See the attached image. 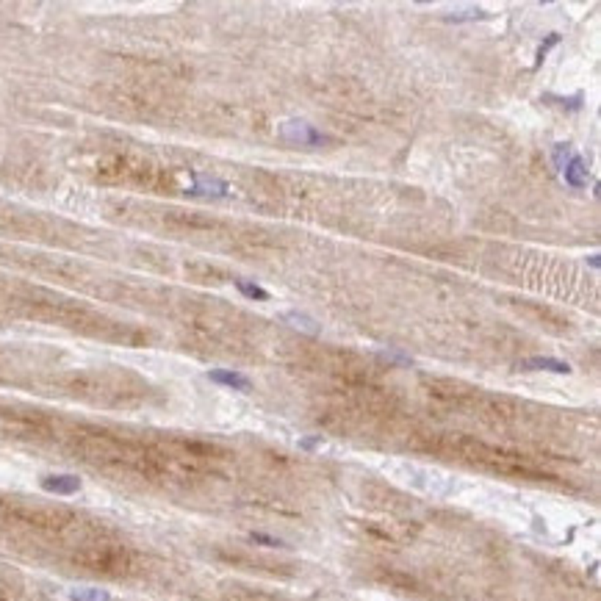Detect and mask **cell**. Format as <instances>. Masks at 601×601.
I'll return each mask as SVG.
<instances>
[{
  "instance_id": "5",
  "label": "cell",
  "mask_w": 601,
  "mask_h": 601,
  "mask_svg": "<svg viewBox=\"0 0 601 601\" xmlns=\"http://www.w3.org/2000/svg\"><path fill=\"white\" fill-rule=\"evenodd\" d=\"M283 136L288 141H299V144H322V134H316L311 125L305 122H285Z\"/></svg>"
},
{
  "instance_id": "11",
  "label": "cell",
  "mask_w": 601,
  "mask_h": 601,
  "mask_svg": "<svg viewBox=\"0 0 601 601\" xmlns=\"http://www.w3.org/2000/svg\"><path fill=\"white\" fill-rule=\"evenodd\" d=\"M250 541H252V543H261V546H269V549H280V546H285L280 538H272V535H261V532H252V535H250Z\"/></svg>"
},
{
  "instance_id": "2",
  "label": "cell",
  "mask_w": 601,
  "mask_h": 601,
  "mask_svg": "<svg viewBox=\"0 0 601 601\" xmlns=\"http://www.w3.org/2000/svg\"><path fill=\"white\" fill-rule=\"evenodd\" d=\"M562 181L571 186V188H585L588 181H590V172H588V164H585V158L582 155H571V161L562 167Z\"/></svg>"
},
{
  "instance_id": "12",
  "label": "cell",
  "mask_w": 601,
  "mask_h": 601,
  "mask_svg": "<svg viewBox=\"0 0 601 601\" xmlns=\"http://www.w3.org/2000/svg\"><path fill=\"white\" fill-rule=\"evenodd\" d=\"M446 22H471V20H485V14L477 8V11H463V14H449L444 17Z\"/></svg>"
},
{
  "instance_id": "1",
  "label": "cell",
  "mask_w": 601,
  "mask_h": 601,
  "mask_svg": "<svg viewBox=\"0 0 601 601\" xmlns=\"http://www.w3.org/2000/svg\"><path fill=\"white\" fill-rule=\"evenodd\" d=\"M42 488L47 493H56V496H72L81 491V477L75 474H47L42 477Z\"/></svg>"
},
{
  "instance_id": "3",
  "label": "cell",
  "mask_w": 601,
  "mask_h": 601,
  "mask_svg": "<svg viewBox=\"0 0 601 601\" xmlns=\"http://www.w3.org/2000/svg\"><path fill=\"white\" fill-rule=\"evenodd\" d=\"M208 380L217 382V385H225V388H233V391H252V382L247 374L241 371H231V369H214L208 371Z\"/></svg>"
},
{
  "instance_id": "6",
  "label": "cell",
  "mask_w": 601,
  "mask_h": 601,
  "mask_svg": "<svg viewBox=\"0 0 601 601\" xmlns=\"http://www.w3.org/2000/svg\"><path fill=\"white\" fill-rule=\"evenodd\" d=\"M283 319H285V322H294L297 330H305V332H311V335H319V332H322L319 322H314V319H311V316H305V314L288 311V314H283Z\"/></svg>"
},
{
  "instance_id": "8",
  "label": "cell",
  "mask_w": 601,
  "mask_h": 601,
  "mask_svg": "<svg viewBox=\"0 0 601 601\" xmlns=\"http://www.w3.org/2000/svg\"><path fill=\"white\" fill-rule=\"evenodd\" d=\"M549 103H557L560 108H568V111H582L585 105V94H574V97H557V94H546Z\"/></svg>"
},
{
  "instance_id": "10",
  "label": "cell",
  "mask_w": 601,
  "mask_h": 601,
  "mask_svg": "<svg viewBox=\"0 0 601 601\" xmlns=\"http://www.w3.org/2000/svg\"><path fill=\"white\" fill-rule=\"evenodd\" d=\"M560 42H562V37H560V34H549V37H546V42H541V47H538V61H535V64L541 67V64H543V58H546V56L560 45Z\"/></svg>"
},
{
  "instance_id": "9",
  "label": "cell",
  "mask_w": 601,
  "mask_h": 601,
  "mask_svg": "<svg viewBox=\"0 0 601 601\" xmlns=\"http://www.w3.org/2000/svg\"><path fill=\"white\" fill-rule=\"evenodd\" d=\"M72 601H108V593L105 590H97V588H78L70 593Z\"/></svg>"
},
{
  "instance_id": "13",
  "label": "cell",
  "mask_w": 601,
  "mask_h": 601,
  "mask_svg": "<svg viewBox=\"0 0 601 601\" xmlns=\"http://www.w3.org/2000/svg\"><path fill=\"white\" fill-rule=\"evenodd\" d=\"M319 444H322V441H319V438H305V441H302V444H299V446H302V449H316V446H319Z\"/></svg>"
},
{
  "instance_id": "4",
  "label": "cell",
  "mask_w": 601,
  "mask_h": 601,
  "mask_svg": "<svg viewBox=\"0 0 601 601\" xmlns=\"http://www.w3.org/2000/svg\"><path fill=\"white\" fill-rule=\"evenodd\" d=\"M518 369L524 371H552V374H571V363L568 361H557V358H526L521 361Z\"/></svg>"
},
{
  "instance_id": "7",
  "label": "cell",
  "mask_w": 601,
  "mask_h": 601,
  "mask_svg": "<svg viewBox=\"0 0 601 601\" xmlns=\"http://www.w3.org/2000/svg\"><path fill=\"white\" fill-rule=\"evenodd\" d=\"M235 288H238L244 297H250V299L269 302V291H266V288H261V285H252V283H247V280H235Z\"/></svg>"
}]
</instances>
